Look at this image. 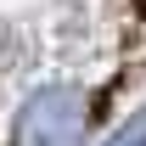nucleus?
Here are the masks:
<instances>
[{"label":"nucleus","instance_id":"f257e3e1","mask_svg":"<svg viewBox=\"0 0 146 146\" xmlns=\"http://www.w3.org/2000/svg\"><path fill=\"white\" fill-rule=\"evenodd\" d=\"M84 129H90L84 96L68 84L28 96L17 112V146H84Z\"/></svg>","mask_w":146,"mask_h":146},{"label":"nucleus","instance_id":"f03ea898","mask_svg":"<svg viewBox=\"0 0 146 146\" xmlns=\"http://www.w3.org/2000/svg\"><path fill=\"white\" fill-rule=\"evenodd\" d=\"M112 146H146V118H135V124H129V129H124Z\"/></svg>","mask_w":146,"mask_h":146}]
</instances>
